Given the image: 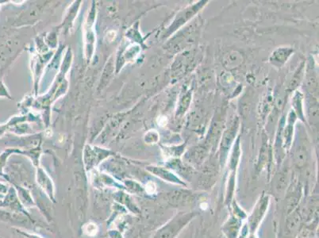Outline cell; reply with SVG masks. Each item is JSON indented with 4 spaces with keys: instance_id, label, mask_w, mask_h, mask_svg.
Wrapping results in <instances>:
<instances>
[{
    "instance_id": "2",
    "label": "cell",
    "mask_w": 319,
    "mask_h": 238,
    "mask_svg": "<svg viewBox=\"0 0 319 238\" xmlns=\"http://www.w3.org/2000/svg\"><path fill=\"white\" fill-rule=\"evenodd\" d=\"M195 201V196L188 191H176L169 195V202L174 206H185Z\"/></svg>"
},
{
    "instance_id": "1",
    "label": "cell",
    "mask_w": 319,
    "mask_h": 238,
    "mask_svg": "<svg viewBox=\"0 0 319 238\" xmlns=\"http://www.w3.org/2000/svg\"><path fill=\"white\" fill-rule=\"evenodd\" d=\"M195 214L193 213H187V214L181 213L179 214L172 222H170L168 226L164 227L162 231L160 238H173L176 234L180 233V230L184 228V226L188 224V222L192 220Z\"/></svg>"
},
{
    "instance_id": "4",
    "label": "cell",
    "mask_w": 319,
    "mask_h": 238,
    "mask_svg": "<svg viewBox=\"0 0 319 238\" xmlns=\"http://www.w3.org/2000/svg\"><path fill=\"white\" fill-rule=\"evenodd\" d=\"M267 202H268V201H266V199L264 200V201L261 202V206H259V207L257 208V211L265 212V209H266ZM260 219H261L260 214H257V213H254L253 215V218H251V222H251V226H252V228H253L254 226H257Z\"/></svg>"
},
{
    "instance_id": "3",
    "label": "cell",
    "mask_w": 319,
    "mask_h": 238,
    "mask_svg": "<svg viewBox=\"0 0 319 238\" xmlns=\"http://www.w3.org/2000/svg\"><path fill=\"white\" fill-rule=\"evenodd\" d=\"M307 154L305 148L299 147L295 153V163H297L299 167H302L307 160Z\"/></svg>"
}]
</instances>
